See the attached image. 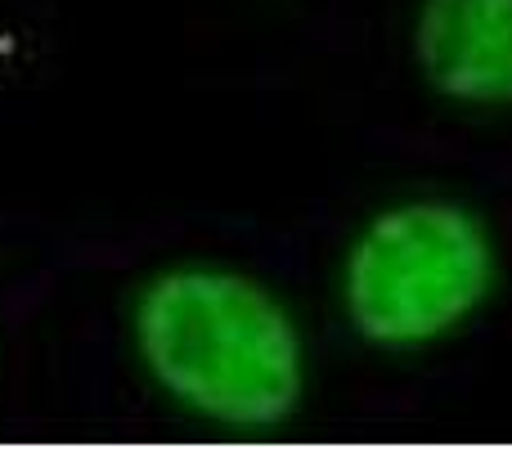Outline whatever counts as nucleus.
Masks as SVG:
<instances>
[{"label": "nucleus", "instance_id": "1", "mask_svg": "<svg viewBox=\"0 0 512 449\" xmlns=\"http://www.w3.org/2000/svg\"><path fill=\"white\" fill-rule=\"evenodd\" d=\"M149 373L203 418L279 427L301 400V342L288 310L230 270H171L135 315Z\"/></svg>", "mask_w": 512, "mask_h": 449}, {"label": "nucleus", "instance_id": "2", "mask_svg": "<svg viewBox=\"0 0 512 449\" xmlns=\"http://www.w3.org/2000/svg\"><path fill=\"white\" fill-rule=\"evenodd\" d=\"M490 283V243L450 198L382 212L346 265V315L364 342L414 346L450 333Z\"/></svg>", "mask_w": 512, "mask_h": 449}, {"label": "nucleus", "instance_id": "3", "mask_svg": "<svg viewBox=\"0 0 512 449\" xmlns=\"http://www.w3.org/2000/svg\"><path fill=\"white\" fill-rule=\"evenodd\" d=\"M414 59L445 99L512 104V0H427Z\"/></svg>", "mask_w": 512, "mask_h": 449}]
</instances>
